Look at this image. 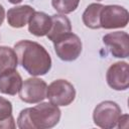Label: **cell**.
<instances>
[{"label": "cell", "instance_id": "2", "mask_svg": "<svg viewBox=\"0 0 129 129\" xmlns=\"http://www.w3.org/2000/svg\"><path fill=\"white\" fill-rule=\"evenodd\" d=\"M60 119L58 106L52 103H40L22 110L17 119L20 129H47L55 126Z\"/></svg>", "mask_w": 129, "mask_h": 129}, {"label": "cell", "instance_id": "14", "mask_svg": "<svg viewBox=\"0 0 129 129\" xmlns=\"http://www.w3.org/2000/svg\"><path fill=\"white\" fill-rule=\"evenodd\" d=\"M103 7L104 5L102 4L92 3L86 8V10L83 13V22L87 27L92 29L101 28L100 16Z\"/></svg>", "mask_w": 129, "mask_h": 129}, {"label": "cell", "instance_id": "13", "mask_svg": "<svg viewBox=\"0 0 129 129\" xmlns=\"http://www.w3.org/2000/svg\"><path fill=\"white\" fill-rule=\"evenodd\" d=\"M22 85V79L16 70L9 71L0 75V92L2 94L16 95Z\"/></svg>", "mask_w": 129, "mask_h": 129}, {"label": "cell", "instance_id": "7", "mask_svg": "<svg viewBox=\"0 0 129 129\" xmlns=\"http://www.w3.org/2000/svg\"><path fill=\"white\" fill-rule=\"evenodd\" d=\"M46 83L38 78H29L25 80L19 90V98L29 104H35L46 98Z\"/></svg>", "mask_w": 129, "mask_h": 129}, {"label": "cell", "instance_id": "3", "mask_svg": "<svg viewBox=\"0 0 129 129\" xmlns=\"http://www.w3.org/2000/svg\"><path fill=\"white\" fill-rule=\"evenodd\" d=\"M121 113V109L117 103L104 101L96 106L93 112V120L98 127L111 129L118 125Z\"/></svg>", "mask_w": 129, "mask_h": 129}, {"label": "cell", "instance_id": "1", "mask_svg": "<svg viewBox=\"0 0 129 129\" xmlns=\"http://www.w3.org/2000/svg\"><path fill=\"white\" fill-rule=\"evenodd\" d=\"M19 63L31 76H43L51 68V58L46 49L31 40H20L14 45Z\"/></svg>", "mask_w": 129, "mask_h": 129}, {"label": "cell", "instance_id": "16", "mask_svg": "<svg viewBox=\"0 0 129 129\" xmlns=\"http://www.w3.org/2000/svg\"><path fill=\"white\" fill-rule=\"evenodd\" d=\"M80 0H51L52 7L60 14H69L78 8Z\"/></svg>", "mask_w": 129, "mask_h": 129}, {"label": "cell", "instance_id": "15", "mask_svg": "<svg viewBox=\"0 0 129 129\" xmlns=\"http://www.w3.org/2000/svg\"><path fill=\"white\" fill-rule=\"evenodd\" d=\"M18 58L14 49L8 46H0V75L16 70Z\"/></svg>", "mask_w": 129, "mask_h": 129}, {"label": "cell", "instance_id": "10", "mask_svg": "<svg viewBox=\"0 0 129 129\" xmlns=\"http://www.w3.org/2000/svg\"><path fill=\"white\" fill-rule=\"evenodd\" d=\"M34 9L29 5L12 7L7 12V21L11 27L20 28L26 25L34 13Z\"/></svg>", "mask_w": 129, "mask_h": 129}, {"label": "cell", "instance_id": "5", "mask_svg": "<svg viewBox=\"0 0 129 129\" xmlns=\"http://www.w3.org/2000/svg\"><path fill=\"white\" fill-rule=\"evenodd\" d=\"M128 21H129V13L122 6L107 5L104 6L101 11L100 23H101V27L105 29L126 27Z\"/></svg>", "mask_w": 129, "mask_h": 129}, {"label": "cell", "instance_id": "20", "mask_svg": "<svg viewBox=\"0 0 129 129\" xmlns=\"http://www.w3.org/2000/svg\"><path fill=\"white\" fill-rule=\"evenodd\" d=\"M10 3H12V4H18V3H20L22 0H8Z\"/></svg>", "mask_w": 129, "mask_h": 129}, {"label": "cell", "instance_id": "21", "mask_svg": "<svg viewBox=\"0 0 129 129\" xmlns=\"http://www.w3.org/2000/svg\"><path fill=\"white\" fill-rule=\"evenodd\" d=\"M97 1H102V0H97Z\"/></svg>", "mask_w": 129, "mask_h": 129}, {"label": "cell", "instance_id": "19", "mask_svg": "<svg viewBox=\"0 0 129 129\" xmlns=\"http://www.w3.org/2000/svg\"><path fill=\"white\" fill-rule=\"evenodd\" d=\"M4 16H5V11H4V8H3V6L0 4V26H1V24L3 23V20H4Z\"/></svg>", "mask_w": 129, "mask_h": 129}, {"label": "cell", "instance_id": "17", "mask_svg": "<svg viewBox=\"0 0 129 129\" xmlns=\"http://www.w3.org/2000/svg\"><path fill=\"white\" fill-rule=\"evenodd\" d=\"M12 115V105L7 99L0 97V121L7 119Z\"/></svg>", "mask_w": 129, "mask_h": 129}, {"label": "cell", "instance_id": "8", "mask_svg": "<svg viewBox=\"0 0 129 129\" xmlns=\"http://www.w3.org/2000/svg\"><path fill=\"white\" fill-rule=\"evenodd\" d=\"M103 42L109 48L113 56L126 58L129 55V36L124 31H115L106 34Z\"/></svg>", "mask_w": 129, "mask_h": 129}, {"label": "cell", "instance_id": "9", "mask_svg": "<svg viewBox=\"0 0 129 129\" xmlns=\"http://www.w3.org/2000/svg\"><path fill=\"white\" fill-rule=\"evenodd\" d=\"M106 79L108 85L116 91H124L129 86V71L128 63L118 61L113 63L107 71Z\"/></svg>", "mask_w": 129, "mask_h": 129}, {"label": "cell", "instance_id": "11", "mask_svg": "<svg viewBox=\"0 0 129 129\" xmlns=\"http://www.w3.org/2000/svg\"><path fill=\"white\" fill-rule=\"evenodd\" d=\"M71 31L72 25L70 19L64 15L54 14L51 16V27L46 35L47 38L54 43Z\"/></svg>", "mask_w": 129, "mask_h": 129}, {"label": "cell", "instance_id": "12", "mask_svg": "<svg viewBox=\"0 0 129 129\" xmlns=\"http://www.w3.org/2000/svg\"><path fill=\"white\" fill-rule=\"evenodd\" d=\"M51 27V16L44 12L35 11L28 21V30L35 36H44Z\"/></svg>", "mask_w": 129, "mask_h": 129}, {"label": "cell", "instance_id": "4", "mask_svg": "<svg viewBox=\"0 0 129 129\" xmlns=\"http://www.w3.org/2000/svg\"><path fill=\"white\" fill-rule=\"evenodd\" d=\"M76 97L75 87L67 80H55L46 90V98L55 106H68Z\"/></svg>", "mask_w": 129, "mask_h": 129}, {"label": "cell", "instance_id": "18", "mask_svg": "<svg viewBox=\"0 0 129 129\" xmlns=\"http://www.w3.org/2000/svg\"><path fill=\"white\" fill-rule=\"evenodd\" d=\"M2 128H15V123H14V119H13V116L11 115L10 117H8L7 119H4L2 121H0V129Z\"/></svg>", "mask_w": 129, "mask_h": 129}, {"label": "cell", "instance_id": "6", "mask_svg": "<svg viewBox=\"0 0 129 129\" xmlns=\"http://www.w3.org/2000/svg\"><path fill=\"white\" fill-rule=\"evenodd\" d=\"M56 55L64 61H73L82 52V41L78 35L70 32L53 43Z\"/></svg>", "mask_w": 129, "mask_h": 129}]
</instances>
